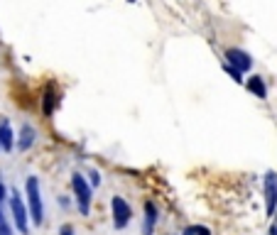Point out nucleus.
I'll use <instances>...</instances> for the list:
<instances>
[{"mask_svg":"<svg viewBox=\"0 0 277 235\" xmlns=\"http://www.w3.org/2000/svg\"><path fill=\"white\" fill-rule=\"evenodd\" d=\"M59 103V98H56L54 93V86H47L45 89V96H42V113H45L47 118L54 113V105Z\"/></svg>","mask_w":277,"mask_h":235,"instance_id":"10","label":"nucleus"},{"mask_svg":"<svg viewBox=\"0 0 277 235\" xmlns=\"http://www.w3.org/2000/svg\"><path fill=\"white\" fill-rule=\"evenodd\" d=\"M34 140H37V130H34L30 123H25L23 127H20V137H17V145L15 147H17L20 152H27V149L34 145Z\"/></svg>","mask_w":277,"mask_h":235,"instance_id":"7","label":"nucleus"},{"mask_svg":"<svg viewBox=\"0 0 277 235\" xmlns=\"http://www.w3.org/2000/svg\"><path fill=\"white\" fill-rule=\"evenodd\" d=\"M270 235H277V223L272 225V228H270Z\"/></svg>","mask_w":277,"mask_h":235,"instance_id":"18","label":"nucleus"},{"mask_svg":"<svg viewBox=\"0 0 277 235\" xmlns=\"http://www.w3.org/2000/svg\"><path fill=\"white\" fill-rule=\"evenodd\" d=\"M25 199H27V208H30V221L34 225L45 223V201H42V189H39V179L37 177H27L25 181Z\"/></svg>","mask_w":277,"mask_h":235,"instance_id":"1","label":"nucleus"},{"mask_svg":"<svg viewBox=\"0 0 277 235\" xmlns=\"http://www.w3.org/2000/svg\"><path fill=\"white\" fill-rule=\"evenodd\" d=\"M245 86H248V91L255 93L258 98H267V86H265V81H263L260 76H250L248 81H245Z\"/></svg>","mask_w":277,"mask_h":235,"instance_id":"11","label":"nucleus"},{"mask_svg":"<svg viewBox=\"0 0 277 235\" xmlns=\"http://www.w3.org/2000/svg\"><path fill=\"white\" fill-rule=\"evenodd\" d=\"M15 145H17V137L12 133L10 123H8V120H0V149H3V152H10Z\"/></svg>","mask_w":277,"mask_h":235,"instance_id":"8","label":"nucleus"},{"mask_svg":"<svg viewBox=\"0 0 277 235\" xmlns=\"http://www.w3.org/2000/svg\"><path fill=\"white\" fill-rule=\"evenodd\" d=\"M8 199V189H5V184H3V179H0V203Z\"/></svg>","mask_w":277,"mask_h":235,"instance_id":"15","label":"nucleus"},{"mask_svg":"<svg viewBox=\"0 0 277 235\" xmlns=\"http://www.w3.org/2000/svg\"><path fill=\"white\" fill-rule=\"evenodd\" d=\"M71 191H74V201H76V208L81 216H89L91 213V201H93V186L89 184V179L84 174L74 172L71 174Z\"/></svg>","mask_w":277,"mask_h":235,"instance_id":"2","label":"nucleus"},{"mask_svg":"<svg viewBox=\"0 0 277 235\" xmlns=\"http://www.w3.org/2000/svg\"><path fill=\"white\" fill-rule=\"evenodd\" d=\"M226 59H228V64L235 67L238 71H248V69L253 67L250 54H245L243 49H228V52H226Z\"/></svg>","mask_w":277,"mask_h":235,"instance_id":"6","label":"nucleus"},{"mask_svg":"<svg viewBox=\"0 0 277 235\" xmlns=\"http://www.w3.org/2000/svg\"><path fill=\"white\" fill-rule=\"evenodd\" d=\"M182 235H196V225H187V228L182 230Z\"/></svg>","mask_w":277,"mask_h":235,"instance_id":"16","label":"nucleus"},{"mask_svg":"<svg viewBox=\"0 0 277 235\" xmlns=\"http://www.w3.org/2000/svg\"><path fill=\"white\" fill-rule=\"evenodd\" d=\"M196 235H211V230L206 225H196Z\"/></svg>","mask_w":277,"mask_h":235,"instance_id":"17","label":"nucleus"},{"mask_svg":"<svg viewBox=\"0 0 277 235\" xmlns=\"http://www.w3.org/2000/svg\"><path fill=\"white\" fill-rule=\"evenodd\" d=\"M155 225H157V206L152 201L145 203V225H143V235H155Z\"/></svg>","mask_w":277,"mask_h":235,"instance_id":"9","label":"nucleus"},{"mask_svg":"<svg viewBox=\"0 0 277 235\" xmlns=\"http://www.w3.org/2000/svg\"><path fill=\"white\" fill-rule=\"evenodd\" d=\"M59 235H74V228L71 225H62L59 228Z\"/></svg>","mask_w":277,"mask_h":235,"instance_id":"14","label":"nucleus"},{"mask_svg":"<svg viewBox=\"0 0 277 235\" xmlns=\"http://www.w3.org/2000/svg\"><path fill=\"white\" fill-rule=\"evenodd\" d=\"M263 191H265V213L272 216L277 208V172H267L265 174Z\"/></svg>","mask_w":277,"mask_h":235,"instance_id":"5","label":"nucleus"},{"mask_svg":"<svg viewBox=\"0 0 277 235\" xmlns=\"http://www.w3.org/2000/svg\"><path fill=\"white\" fill-rule=\"evenodd\" d=\"M226 74H228V76H233L235 81H238V83L243 81V71H238V69L231 67V64H226Z\"/></svg>","mask_w":277,"mask_h":235,"instance_id":"13","label":"nucleus"},{"mask_svg":"<svg viewBox=\"0 0 277 235\" xmlns=\"http://www.w3.org/2000/svg\"><path fill=\"white\" fill-rule=\"evenodd\" d=\"M89 184L96 189V186H101V172L98 169H91L89 172Z\"/></svg>","mask_w":277,"mask_h":235,"instance_id":"12","label":"nucleus"},{"mask_svg":"<svg viewBox=\"0 0 277 235\" xmlns=\"http://www.w3.org/2000/svg\"><path fill=\"white\" fill-rule=\"evenodd\" d=\"M111 213H113V228L115 230L128 228L130 221H133V208H130V203L125 201L123 196H113L111 199Z\"/></svg>","mask_w":277,"mask_h":235,"instance_id":"4","label":"nucleus"},{"mask_svg":"<svg viewBox=\"0 0 277 235\" xmlns=\"http://www.w3.org/2000/svg\"><path fill=\"white\" fill-rule=\"evenodd\" d=\"M10 213H12V223H15V228H17L23 235L30 233V208H27V203L23 201V196H20V191L17 189L10 191Z\"/></svg>","mask_w":277,"mask_h":235,"instance_id":"3","label":"nucleus"}]
</instances>
